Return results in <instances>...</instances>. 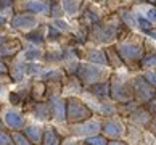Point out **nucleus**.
<instances>
[{
  "mask_svg": "<svg viewBox=\"0 0 156 145\" xmlns=\"http://www.w3.org/2000/svg\"><path fill=\"white\" fill-rule=\"evenodd\" d=\"M94 116V111L85 105L82 100L76 97H68L66 98V121L69 124L80 123V121L90 119Z\"/></svg>",
  "mask_w": 156,
  "mask_h": 145,
  "instance_id": "1",
  "label": "nucleus"
},
{
  "mask_svg": "<svg viewBox=\"0 0 156 145\" xmlns=\"http://www.w3.org/2000/svg\"><path fill=\"white\" fill-rule=\"evenodd\" d=\"M109 95L113 97V100L126 103L127 100L134 98V90H132V85L127 81L121 79L119 76H113L111 85H109Z\"/></svg>",
  "mask_w": 156,
  "mask_h": 145,
  "instance_id": "2",
  "label": "nucleus"
},
{
  "mask_svg": "<svg viewBox=\"0 0 156 145\" xmlns=\"http://www.w3.org/2000/svg\"><path fill=\"white\" fill-rule=\"evenodd\" d=\"M101 131V121L98 119H85V121H80V123H73L69 124V132L76 137H92V136H97L98 132Z\"/></svg>",
  "mask_w": 156,
  "mask_h": 145,
  "instance_id": "3",
  "label": "nucleus"
},
{
  "mask_svg": "<svg viewBox=\"0 0 156 145\" xmlns=\"http://www.w3.org/2000/svg\"><path fill=\"white\" fill-rule=\"evenodd\" d=\"M76 74L80 82L89 84V85L101 82L103 76H106L105 69H101L100 66H95V65H79Z\"/></svg>",
  "mask_w": 156,
  "mask_h": 145,
  "instance_id": "4",
  "label": "nucleus"
},
{
  "mask_svg": "<svg viewBox=\"0 0 156 145\" xmlns=\"http://www.w3.org/2000/svg\"><path fill=\"white\" fill-rule=\"evenodd\" d=\"M132 90H134L135 102H138V103H147L150 98L156 94L154 87L150 85L143 78H135L134 79V82H132Z\"/></svg>",
  "mask_w": 156,
  "mask_h": 145,
  "instance_id": "5",
  "label": "nucleus"
},
{
  "mask_svg": "<svg viewBox=\"0 0 156 145\" xmlns=\"http://www.w3.org/2000/svg\"><path fill=\"white\" fill-rule=\"evenodd\" d=\"M124 129L126 126L122 124V121L119 118H113V116H108V119L101 123V132L105 134V137L121 139L124 134Z\"/></svg>",
  "mask_w": 156,
  "mask_h": 145,
  "instance_id": "6",
  "label": "nucleus"
},
{
  "mask_svg": "<svg viewBox=\"0 0 156 145\" xmlns=\"http://www.w3.org/2000/svg\"><path fill=\"white\" fill-rule=\"evenodd\" d=\"M118 55L121 56L122 61H140L142 56H143V49L137 44L126 42L119 47Z\"/></svg>",
  "mask_w": 156,
  "mask_h": 145,
  "instance_id": "7",
  "label": "nucleus"
},
{
  "mask_svg": "<svg viewBox=\"0 0 156 145\" xmlns=\"http://www.w3.org/2000/svg\"><path fill=\"white\" fill-rule=\"evenodd\" d=\"M127 118H129L130 123H134L138 127H147L153 121V116L148 113V110L145 107H140V105L132 110V111L127 114Z\"/></svg>",
  "mask_w": 156,
  "mask_h": 145,
  "instance_id": "8",
  "label": "nucleus"
},
{
  "mask_svg": "<svg viewBox=\"0 0 156 145\" xmlns=\"http://www.w3.org/2000/svg\"><path fill=\"white\" fill-rule=\"evenodd\" d=\"M116 36H118L116 26H101V24H98V23H95V24H94L92 37H94L97 42L106 44V42H109V40H113Z\"/></svg>",
  "mask_w": 156,
  "mask_h": 145,
  "instance_id": "9",
  "label": "nucleus"
},
{
  "mask_svg": "<svg viewBox=\"0 0 156 145\" xmlns=\"http://www.w3.org/2000/svg\"><path fill=\"white\" fill-rule=\"evenodd\" d=\"M50 108H51V116L58 123H65L66 121V98H61L60 95L50 97Z\"/></svg>",
  "mask_w": 156,
  "mask_h": 145,
  "instance_id": "10",
  "label": "nucleus"
},
{
  "mask_svg": "<svg viewBox=\"0 0 156 145\" xmlns=\"http://www.w3.org/2000/svg\"><path fill=\"white\" fill-rule=\"evenodd\" d=\"M5 124L11 129H24V118L20 111H15V110H8L5 111Z\"/></svg>",
  "mask_w": 156,
  "mask_h": 145,
  "instance_id": "11",
  "label": "nucleus"
},
{
  "mask_svg": "<svg viewBox=\"0 0 156 145\" xmlns=\"http://www.w3.org/2000/svg\"><path fill=\"white\" fill-rule=\"evenodd\" d=\"M32 114L36 119H40V121H48L51 119V108H50V103L47 102H40L37 100V103H34L32 107Z\"/></svg>",
  "mask_w": 156,
  "mask_h": 145,
  "instance_id": "12",
  "label": "nucleus"
},
{
  "mask_svg": "<svg viewBox=\"0 0 156 145\" xmlns=\"http://www.w3.org/2000/svg\"><path fill=\"white\" fill-rule=\"evenodd\" d=\"M63 53V58L61 60L65 61V65H66V71L69 74H76L77 73V68H79V60H77V55H76V50H71V49H68L65 52H61Z\"/></svg>",
  "mask_w": 156,
  "mask_h": 145,
  "instance_id": "13",
  "label": "nucleus"
},
{
  "mask_svg": "<svg viewBox=\"0 0 156 145\" xmlns=\"http://www.w3.org/2000/svg\"><path fill=\"white\" fill-rule=\"evenodd\" d=\"M11 26L15 29H31L37 26V20L32 15H18L11 20Z\"/></svg>",
  "mask_w": 156,
  "mask_h": 145,
  "instance_id": "14",
  "label": "nucleus"
},
{
  "mask_svg": "<svg viewBox=\"0 0 156 145\" xmlns=\"http://www.w3.org/2000/svg\"><path fill=\"white\" fill-rule=\"evenodd\" d=\"M61 136L58 134V131L55 129L53 126L47 127L44 131V136H42V145H60L61 143Z\"/></svg>",
  "mask_w": 156,
  "mask_h": 145,
  "instance_id": "15",
  "label": "nucleus"
},
{
  "mask_svg": "<svg viewBox=\"0 0 156 145\" xmlns=\"http://www.w3.org/2000/svg\"><path fill=\"white\" fill-rule=\"evenodd\" d=\"M24 136L29 139V142L32 145H39L40 142H42L44 127H40V126H27L24 129Z\"/></svg>",
  "mask_w": 156,
  "mask_h": 145,
  "instance_id": "16",
  "label": "nucleus"
},
{
  "mask_svg": "<svg viewBox=\"0 0 156 145\" xmlns=\"http://www.w3.org/2000/svg\"><path fill=\"white\" fill-rule=\"evenodd\" d=\"M90 94L98 100H106L109 97V84L108 82H97L90 85Z\"/></svg>",
  "mask_w": 156,
  "mask_h": 145,
  "instance_id": "17",
  "label": "nucleus"
},
{
  "mask_svg": "<svg viewBox=\"0 0 156 145\" xmlns=\"http://www.w3.org/2000/svg\"><path fill=\"white\" fill-rule=\"evenodd\" d=\"M21 49L20 40H7L3 45H0V55L2 56H11Z\"/></svg>",
  "mask_w": 156,
  "mask_h": 145,
  "instance_id": "18",
  "label": "nucleus"
},
{
  "mask_svg": "<svg viewBox=\"0 0 156 145\" xmlns=\"http://www.w3.org/2000/svg\"><path fill=\"white\" fill-rule=\"evenodd\" d=\"M26 11H31V13H50V5L37 2V0H29L24 5Z\"/></svg>",
  "mask_w": 156,
  "mask_h": 145,
  "instance_id": "19",
  "label": "nucleus"
},
{
  "mask_svg": "<svg viewBox=\"0 0 156 145\" xmlns=\"http://www.w3.org/2000/svg\"><path fill=\"white\" fill-rule=\"evenodd\" d=\"M89 58V61L92 63H97V65H108V56L105 52H101V50H92L90 53L87 55Z\"/></svg>",
  "mask_w": 156,
  "mask_h": 145,
  "instance_id": "20",
  "label": "nucleus"
},
{
  "mask_svg": "<svg viewBox=\"0 0 156 145\" xmlns=\"http://www.w3.org/2000/svg\"><path fill=\"white\" fill-rule=\"evenodd\" d=\"M31 94H32V98L34 100H42V97L47 95V85H45V82H36L32 85V90H31Z\"/></svg>",
  "mask_w": 156,
  "mask_h": 145,
  "instance_id": "21",
  "label": "nucleus"
},
{
  "mask_svg": "<svg viewBox=\"0 0 156 145\" xmlns=\"http://www.w3.org/2000/svg\"><path fill=\"white\" fill-rule=\"evenodd\" d=\"M65 71H61V69H51V71H47V73H42V78L45 81H51V82H58L65 78Z\"/></svg>",
  "mask_w": 156,
  "mask_h": 145,
  "instance_id": "22",
  "label": "nucleus"
},
{
  "mask_svg": "<svg viewBox=\"0 0 156 145\" xmlns=\"http://www.w3.org/2000/svg\"><path fill=\"white\" fill-rule=\"evenodd\" d=\"M61 5H63V10H65L68 15H74L79 8L76 0H61Z\"/></svg>",
  "mask_w": 156,
  "mask_h": 145,
  "instance_id": "23",
  "label": "nucleus"
},
{
  "mask_svg": "<svg viewBox=\"0 0 156 145\" xmlns=\"http://www.w3.org/2000/svg\"><path fill=\"white\" fill-rule=\"evenodd\" d=\"M11 139H13V145H32L29 142V139H27L24 134H21V132H13L11 134Z\"/></svg>",
  "mask_w": 156,
  "mask_h": 145,
  "instance_id": "24",
  "label": "nucleus"
},
{
  "mask_svg": "<svg viewBox=\"0 0 156 145\" xmlns=\"http://www.w3.org/2000/svg\"><path fill=\"white\" fill-rule=\"evenodd\" d=\"M85 142L90 143V145H108V139L103 137V136H92V137H87Z\"/></svg>",
  "mask_w": 156,
  "mask_h": 145,
  "instance_id": "25",
  "label": "nucleus"
},
{
  "mask_svg": "<svg viewBox=\"0 0 156 145\" xmlns=\"http://www.w3.org/2000/svg\"><path fill=\"white\" fill-rule=\"evenodd\" d=\"M140 65L143 68H150V66H156V53H150L147 56H143L142 58V61H140Z\"/></svg>",
  "mask_w": 156,
  "mask_h": 145,
  "instance_id": "26",
  "label": "nucleus"
},
{
  "mask_svg": "<svg viewBox=\"0 0 156 145\" xmlns=\"http://www.w3.org/2000/svg\"><path fill=\"white\" fill-rule=\"evenodd\" d=\"M27 40H31V42L34 44H39V45H42L44 44V37H42V29H39V32H32V34H27L26 36Z\"/></svg>",
  "mask_w": 156,
  "mask_h": 145,
  "instance_id": "27",
  "label": "nucleus"
},
{
  "mask_svg": "<svg viewBox=\"0 0 156 145\" xmlns=\"http://www.w3.org/2000/svg\"><path fill=\"white\" fill-rule=\"evenodd\" d=\"M145 105V108L148 110V113L151 114V116H156V94L150 98V100L147 102V103H143Z\"/></svg>",
  "mask_w": 156,
  "mask_h": 145,
  "instance_id": "28",
  "label": "nucleus"
},
{
  "mask_svg": "<svg viewBox=\"0 0 156 145\" xmlns=\"http://www.w3.org/2000/svg\"><path fill=\"white\" fill-rule=\"evenodd\" d=\"M143 79L147 81V82L151 85V87H154L156 89V71L153 69V71H148V73H145V76H143Z\"/></svg>",
  "mask_w": 156,
  "mask_h": 145,
  "instance_id": "29",
  "label": "nucleus"
},
{
  "mask_svg": "<svg viewBox=\"0 0 156 145\" xmlns=\"http://www.w3.org/2000/svg\"><path fill=\"white\" fill-rule=\"evenodd\" d=\"M122 20H124V23L127 26H130V27H135V20L132 18V13L130 11H122Z\"/></svg>",
  "mask_w": 156,
  "mask_h": 145,
  "instance_id": "30",
  "label": "nucleus"
},
{
  "mask_svg": "<svg viewBox=\"0 0 156 145\" xmlns=\"http://www.w3.org/2000/svg\"><path fill=\"white\" fill-rule=\"evenodd\" d=\"M24 58H26V60H39V58H42V52H39V50H27L24 53Z\"/></svg>",
  "mask_w": 156,
  "mask_h": 145,
  "instance_id": "31",
  "label": "nucleus"
},
{
  "mask_svg": "<svg viewBox=\"0 0 156 145\" xmlns=\"http://www.w3.org/2000/svg\"><path fill=\"white\" fill-rule=\"evenodd\" d=\"M0 145H13V139H11L10 134L0 131Z\"/></svg>",
  "mask_w": 156,
  "mask_h": 145,
  "instance_id": "32",
  "label": "nucleus"
},
{
  "mask_svg": "<svg viewBox=\"0 0 156 145\" xmlns=\"http://www.w3.org/2000/svg\"><path fill=\"white\" fill-rule=\"evenodd\" d=\"M137 23H138V27H140L142 31H145V32H148L150 29H151L150 21H147L145 18H142V16H138V18H137Z\"/></svg>",
  "mask_w": 156,
  "mask_h": 145,
  "instance_id": "33",
  "label": "nucleus"
},
{
  "mask_svg": "<svg viewBox=\"0 0 156 145\" xmlns=\"http://www.w3.org/2000/svg\"><path fill=\"white\" fill-rule=\"evenodd\" d=\"M53 27H56L58 31H68V29H69L68 23L63 21V20H60V18H56V20L53 21Z\"/></svg>",
  "mask_w": 156,
  "mask_h": 145,
  "instance_id": "34",
  "label": "nucleus"
},
{
  "mask_svg": "<svg viewBox=\"0 0 156 145\" xmlns=\"http://www.w3.org/2000/svg\"><path fill=\"white\" fill-rule=\"evenodd\" d=\"M60 36H61V32L56 27H53V26L48 27V37H50V40H58Z\"/></svg>",
  "mask_w": 156,
  "mask_h": 145,
  "instance_id": "35",
  "label": "nucleus"
},
{
  "mask_svg": "<svg viewBox=\"0 0 156 145\" xmlns=\"http://www.w3.org/2000/svg\"><path fill=\"white\" fill-rule=\"evenodd\" d=\"M48 61H61V58H63V53L61 52H50V53L45 56Z\"/></svg>",
  "mask_w": 156,
  "mask_h": 145,
  "instance_id": "36",
  "label": "nucleus"
},
{
  "mask_svg": "<svg viewBox=\"0 0 156 145\" xmlns=\"http://www.w3.org/2000/svg\"><path fill=\"white\" fill-rule=\"evenodd\" d=\"M50 15H53L55 18H60V16H61V8H60L56 3H53V5L50 7Z\"/></svg>",
  "mask_w": 156,
  "mask_h": 145,
  "instance_id": "37",
  "label": "nucleus"
},
{
  "mask_svg": "<svg viewBox=\"0 0 156 145\" xmlns=\"http://www.w3.org/2000/svg\"><path fill=\"white\" fill-rule=\"evenodd\" d=\"M13 7V0H0V10H8Z\"/></svg>",
  "mask_w": 156,
  "mask_h": 145,
  "instance_id": "38",
  "label": "nucleus"
},
{
  "mask_svg": "<svg viewBox=\"0 0 156 145\" xmlns=\"http://www.w3.org/2000/svg\"><path fill=\"white\" fill-rule=\"evenodd\" d=\"M60 145H79V142L74 137H68V139H65V140H61Z\"/></svg>",
  "mask_w": 156,
  "mask_h": 145,
  "instance_id": "39",
  "label": "nucleus"
},
{
  "mask_svg": "<svg viewBox=\"0 0 156 145\" xmlns=\"http://www.w3.org/2000/svg\"><path fill=\"white\" fill-rule=\"evenodd\" d=\"M147 16H148L150 21H154V23H156V8H150V10L147 11Z\"/></svg>",
  "mask_w": 156,
  "mask_h": 145,
  "instance_id": "40",
  "label": "nucleus"
},
{
  "mask_svg": "<svg viewBox=\"0 0 156 145\" xmlns=\"http://www.w3.org/2000/svg\"><path fill=\"white\" fill-rule=\"evenodd\" d=\"M108 145H127L126 142H121L119 139H113L111 142H108Z\"/></svg>",
  "mask_w": 156,
  "mask_h": 145,
  "instance_id": "41",
  "label": "nucleus"
},
{
  "mask_svg": "<svg viewBox=\"0 0 156 145\" xmlns=\"http://www.w3.org/2000/svg\"><path fill=\"white\" fill-rule=\"evenodd\" d=\"M7 73H8V68L3 63H0V74H7Z\"/></svg>",
  "mask_w": 156,
  "mask_h": 145,
  "instance_id": "42",
  "label": "nucleus"
},
{
  "mask_svg": "<svg viewBox=\"0 0 156 145\" xmlns=\"http://www.w3.org/2000/svg\"><path fill=\"white\" fill-rule=\"evenodd\" d=\"M150 129H151L153 134H156V118H154V121H151V123H150Z\"/></svg>",
  "mask_w": 156,
  "mask_h": 145,
  "instance_id": "43",
  "label": "nucleus"
},
{
  "mask_svg": "<svg viewBox=\"0 0 156 145\" xmlns=\"http://www.w3.org/2000/svg\"><path fill=\"white\" fill-rule=\"evenodd\" d=\"M7 40H8V39L5 37V36H0V45H3L5 42H7Z\"/></svg>",
  "mask_w": 156,
  "mask_h": 145,
  "instance_id": "44",
  "label": "nucleus"
},
{
  "mask_svg": "<svg viewBox=\"0 0 156 145\" xmlns=\"http://www.w3.org/2000/svg\"><path fill=\"white\" fill-rule=\"evenodd\" d=\"M148 34H150L151 37H154V39H156V31H151V29H150V31H148Z\"/></svg>",
  "mask_w": 156,
  "mask_h": 145,
  "instance_id": "45",
  "label": "nucleus"
},
{
  "mask_svg": "<svg viewBox=\"0 0 156 145\" xmlns=\"http://www.w3.org/2000/svg\"><path fill=\"white\" fill-rule=\"evenodd\" d=\"M0 24H5V18H3V16H0Z\"/></svg>",
  "mask_w": 156,
  "mask_h": 145,
  "instance_id": "46",
  "label": "nucleus"
},
{
  "mask_svg": "<svg viewBox=\"0 0 156 145\" xmlns=\"http://www.w3.org/2000/svg\"><path fill=\"white\" fill-rule=\"evenodd\" d=\"M0 131H3V123H2V119H0Z\"/></svg>",
  "mask_w": 156,
  "mask_h": 145,
  "instance_id": "47",
  "label": "nucleus"
},
{
  "mask_svg": "<svg viewBox=\"0 0 156 145\" xmlns=\"http://www.w3.org/2000/svg\"><path fill=\"white\" fill-rule=\"evenodd\" d=\"M79 145H90V143H87V142L84 140V142H79Z\"/></svg>",
  "mask_w": 156,
  "mask_h": 145,
  "instance_id": "48",
  "label": "nucleus"
},
{
  "mask_svg": "<svg viewBox=\"0 0 156 145\" xmlns=\"http://www.w3.org/2000/svg\"><path fill=\"white\" fill-rule=\"evenodd\" d=\"M0 107H2V103H0Z\"/></svg>",
  "mask_w": 156,
  "mask_h": 145,
  "instance_id": "49",
  "label": "nucleus"
},
{
  "mask_svg": "<svg viewBox=\"0 0 156 145\" xmlns=\"http://www.w3.org/2000/svg\"><path fill=\"white\" fill-rule=\"evenodd\" d=\"M0 85H2V82H0Z\"/></svg>",
  "mask_w": 156,
  "mask_h": 145,
  "instance_id": "50",
  "label": "nucleus"
}]
</instances>
